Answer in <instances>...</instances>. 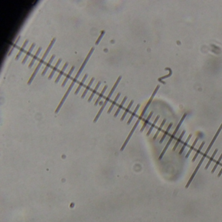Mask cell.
<instances>
[{"label":"cell","instance_id":"cell-7","mask_svg":"<svg viewBox=\"0 0 222 222\" xmlns=\"http://www.w3.org/2000/svg\"><path fill=\"white\" fill-rule=\"evenodd\" d=\"M222 125L220 126V128H219V129H218V130L217 133H216V134L215 136H214V138H213V139H212V141H211V143H210V145H208V148H207V149L206 150V151H205V154H207V155H208V152L210 151V148H211V147H212V145H213L214 143V142H215L216 140V138H217V137H218V136L219 134H220V132H221V130H222Z\"/></svg>","mask_w":222,"mask_h":222},{"label":"cell","instance_id":"cell-29","mask_svg":"<svg viewBox=\"0 0 222 222\" xmlns=\"http://www.w3.org/2000/svg\"><path fill=\"white\" fill-rule=\"evenodd\" d=\"M165 122H166V119H164V121H162V124H161V125H160V128H159L158 129V130H157L156 133V134H155V135H154V136L153 139H154V140H156V139L157 136H158V135L159 132H160V131H161V130L162 129V128H163V126H164V124H165Z\"/></svg>","mask_w":222,"mask_h":222},{"label":"cell","instance_id":"cell-8","mask_svg":"<svg viewBox=\"0 0 222 222\" xmlns=\"http://www.w3.org/2000/svg\"><path fill=\"white\" fill-rule=\"evenodd\" d=\"M61 61H62V59H61V58H59L58 59V60H57V63H55V66L53 67V69H52V71H51V73H50V76H48V79H52V77H53V75L55 74V72H56V71H57V69H58L59 67V65H60V64H61Z\"/></svg>","mask_w":222,"mask_h":222},{"label":"cell","instance_id":"cell-28","mask_svg":"<svg viewBox=\"0 0 222 222\" xmlns=\"http://www.w3.org/2000/svg\"><path fill=\"white\" fill-rule=\"evenodd\" d=\"M133 103H134V100H131L130 103L129 104V105H128V106L127 108L126 109L125 111H124V114H123V115H122V118H121V121H122V120H123V119H124V117H125V116L126 115V114L128 113V112L129 111L130 109V108H131V107H132V106Z\"/></svg>","mask_w":222,"mask_h":222},{"label":"cell","instance_id":"cell-21","mask_svg":"<svg viewBox=\"0 0 222 222\" xmlns=\"http://www.w3.org/2000/svg\"><path fill=\"white\" fill-rule=\"evenodd\" d=\"M152 115H153V112H152V111L150 112V113L149 114V115L148 116V117L147 118V119H146V120H145V122H144V124H143V126H142V128H141V130H140V131H141V132H143V130L145 129V128L146 127L147 125V124H148V122H149L150 119L151 117H152Z\"/></svg>","mask_w":222,"mask_h":222},{"label":"cell","instance_id":"cell-27","mask_svg":"<svg viewBox=\"0 0 222 222\" xmlns=\"http://www.w3.org/2000/svg\"><path fill=\"white\" fill-rule=\"evenodd\" d=\"M172 125H173V123H170V124H169V125L168 126V127H167V130H166V131H165V133H164V136H162V139H161V140H160V143H162V142H163V141H164V139H165V137H166V136H167V134H168V132H169V130L171 129V126H172Z\"/></svg>","mask_w":222,"mask_h":222},{"label":"cell","instance_id":"cell-31","mask_svg":"<svg viewBox=\"0 0 222 222\" xmlns=\"http://www.w3.org/2000/svg\"><path fill=\"white\" fill-rule=\"evenodd\" d=\"M20 38H21L20 36H19V37H18V38H17V39H16V42L14 43L13 46H12V48L10 49V51H9V53H8V55H9V56L10 55V54H11V53H12V52H13V51H14V48H15L16 46V45H17V44L18 43V42H19V40H20Z\"/></svg>","mask_w":222,"mask_h":222},{"label":"cell","instance_id":"cell-22","mask_svg":"<svg viewBox=\"0 0 222 222\" xmlns=\"http://www.w3.org/2000/svg\"><path fill=\"white\" fill-rule=\"evenodd\" d=\"M198 140H199V138H197L196 139H195V141H193V145H191V148H189V150H188V152H187V154H186V156H185V158H188V156H189L190 153H191V151L193 150V148H194L195 146V145H196L197 143Z\"/></svg>","mask_w":222,"mask_h":222},{"label":"cell","instance_id":"cell-2","mask_svg":"<svg viewBox=\"0 0 222 222\" xmlns=\"http://www.w3.org/2000/svg\"><path fill=\"white\" fill-rule=\"evenodd\" d=\"M78 77H79L76 76H76H75V77H74V79H73V81L71 82V85H69V88H68V89L67 90V91H66L65 94L64 95L63 97L62 100H61V102H60V103H59V104L58 106H57V109H56V110H55V113H57V112L59 111V110H60V108H61V106H63V104L64 102L65 101L66 98H67L68 97V96H69V93H70V92L71 91V90H72V89H73V87H74V85H75L76 82V81H77V79H78Z\"/></svg>","mask_w":222,"mask_h":222},{"label":"cell","instance_id":"cell-17","mask_svg":"<svg viewBox=\"0 0 222 222\" xmlns=\"http://www.w3.org/2000/svg\"><path fill=\"white\" fill-rule=\"evenodd\" d=\"M218 151V148H216V149L215 150H214V152L213 154H212V156L210 157V159H209V160H208V163H207V165H206V166H205V170H207V169H208V167H209V166H210V164H211V162H212V160H214V157H215L216 154H217Z\"/></svg>","mask_w":222,"mask_h":222},{"label":"cell","instance_id":"cell-30","mask_svg":"<svg viewBox=\"0 0 222 222\" xmlns=\"http://www.w3.org/2000/svg\"><path fill=\"white\" fill-rule=\"evenodd\" d=\"M139 108H140V104H138V105H137V106H136V109H135L134 111V112H133V113L132 114V115H131L130 118L129 120H128V124H130V122H131V121H132L133 118H134V117L135 115H136V112L138 111Z\"/></svg>","mask_w":222,"mask_h":222},{"label":"cell","instance_id":"cell-26","mask_svg":"<svg viewBox=\"0 0 222 222\" xmlns=\"http://www.w3.org/2000/svg\"><path fill=\"white\" fill-rule=\"evenodd\" d=\"M222 154L220 156V157H219V158H218V160H217V162H216V164H215V165H214V166L213 169H212V171H211V173H214V171H216V169L217 167L218 166L219 164H220V162L222 161Z\"/></svg>","mask_w":222,"mask_h":222},{"label":"cell","instance_id":"cell-12","mask_svg":"<svg viewBox=\"0 0 222 222\" xmlns=\"http://www.w3.org/2000/svg\"><path fill=\"white\" fill-rule=\"evenodd\" d=\"M74 69H75V66H73V67H71V70H70L69 73H68L67 75V76L65 77V78L64 79L63 81L62 84H61V86H62L63 87H64L65 86L66 83H67V81H69V79H70V77H71V75H72V74H73V72L74 71Z\"/></svg>","mask_w":222,"mask_h":222},{"label":"cell","instance_id":"cell-19","mask_svg":"<svg viewBox=\"0 0 222 222\" xmlns=\"http://www.w3.org/2000/svg\"><path fill=\"white\" fill-rule=\"evenodd\" d=\"M205 141H203V143H201V146H200L199 147L198 150H197L196 153H195V156H193V159H192V162H195V160H196V159H197V156H199V153H200V152H201V151L202 148H203V146H204V145H205Z\"/></svg>","mask_w":222,"mask_h":222},{"label":"cell","instance_id":"cell-6","mask_svg":"<svg viewBox=\"0 0 222 222\" xmlns=\"http://www.w3.org/2000/svg\"><path fill=\"white\" fill-rule=\"evenodd\" d=\"M42 48L40 46L39 48L37 49L36 53H35V55H33V58H32V59H31V62L29 63V69H31V68L33 67V65H34V63H35V61H37V58H38V55L40 54V52L42 51Z\"/></svg>","mask_w":222,"mask_h":222},{"label":"cell","instance_id":"cell-18","mask_svg":"<svg viewBox=\"0 0 222 222\" xmlns=\"http://www.w3.org/2000/svg\"><path fill=\"white\" fill-rule=\"evenodd\" d=\"M120 96H121V93H119L117 95V96H116L115 98V100H114L113 102H112L111 105L110 107V108H109V110H108V113H110L112 109L113 108V107L115 106V105L116 104V103H117V101L118 100V99H119V98L120 97Z\"/></svg>","mask_w":222,"mask_h":222},{"label":"cell","instance_id":"cell-10","mask_svg":"<svg viewBox=\"0 0 222 222\" xmlns=\"http://www.w3.org/2000/svg\"><path fill=\"white\" fill-rule=\"evenodd\" d=\"M28 42H29V40L26 39V40L24 41V44H23L22 46L21 47V48L20 49V50L18 51V53L16 54V57H15L16 61H17L19 59L21 55L22 54V53L24 52V51L25 48H26V46H27V45H28Z\"/></svg>","mask_w":222,"mask_h":222},{"label":"cell","instance_id":"cell-3","mask_svg":"<svg viewBox=\"0 0 222 222\" xmlns=\"http://www.w3.org/2000/svg\"><path fill=\"white\" fill-rule=\"evenodd\" d=\"M94 50H95V48H94V47L91 48V49L90 50V51H89V53H88L86 57H85V60L83 61V63L81 64V67H79V70H78V72H77V74H76V76L79 77V75L81 74V72H82V71H83V69H84L85 67V65H86V64L87 63L88 61L89 60L90 57H91V55H92V54H93V52H94Z\"/></svg>","mask_w":222,"mask_h":222},{"label":"cell","instance_id":"cell-32","mask_svg":"<svg viewBox=\"0 0 222 222\" xmlns=\"http://www.w3.org/2000/svg\"><path fill=\"white\" fill-rule=\"evenodd\" d=\"M104 34H105V31H104V30L103 31H102L101 33H100V35L98 37V38H97V40H96V42H95V45H98V44H99V42H100L101 39L102 38V37H104Z\"/></svg>","mask_w":222,"mask_h":222},{"label":"cell","instance_id":"cell-24","mask_svg":"<svg viewBox=\"0 0 222 222\" xmlns=\"http://www.w3.org/2000/svg\"><path fill=\"white\" fill-rule=\"evenodd\" d=\"M184 134H185V130H183V132H182V134H181V136H180V137H179V138H178L177 141V142H176V143H175V146H174L173 148V150H175L176 148H177V146H178V145H179V143H180V142H181V141L182 139H183V136H184Z\"/></svg>","mask_w":222,"mask_h":222},{"label":"cell","instance_id":"cell-11","mask_svg":"<svg viewBox=\"0 0 222 222\" xmlns=\"http://www.w3.org/2000/svg\"><path fill=\"white\" fill-rule=\"evenodd\" d=\"M68 66H69V62H66L65 63V65H63V67L62 69L61 70V71L59 72V74L57 75V77H56V79H55V83H58L59 81L60 80L61 77H62V76L63 75L64 73H65V71L66 69H67V68L68 67Z\"/></svg>","mask_w":222,"mask_h":222},{"label":"cell","instance_id":"cell-4","mask_svg":"<svg viewBox=\"0 0 222 222\" xmlns=\"http://www.w3.org/2000/svg\"><path fill=\"white\" fill-rule=\"evenodd\" d=\"M186 114H184V115H183V117H182V119H181V121L179 122V124H178L177 126V128H176L175 130L174 131L173 133V134L171 135V138H170V139H169V140L168 141H167V142L170 143V144H171V141H173V138H175V135L177 134V133L178 130H179L180 127H181V124H182L183 121H184V119H185V117H186Z\"/></svg>","mask_w":222,"mask_h":222},{"label":"cell","instance_id":"cell-23","mask_svg":"<svg viewBox=\"0 0 222 222\" xmlns=\"http://www.w3.org/2000/svg\"><path fill=\"white\" fill-rule=\"evenodd\" d=\"M159 118H160V117H159V115H158V116H157V117H156V119H155L154 122L153 123H152V124L151 126H150V129L148 130V132H147V136H148L150 134V133L152 132V130H153L154 127L155 125H156V124L157 122H158V121Z\"/></svg>","mask_w":222,"mask_h":222},{"label":"cell","instance_id":"cell-1","mask_svg":"<svg viewBox=\"0 0 222 222\" xmlns=\"http://www.w3.org/2000/svg\"><path fill=\"white\" fill-rule=\"evenodd\" d=\"M55 41H56V38H52V40H51V42H50V44L48 45V48H47L46 50V51H45L43 56H42V57L40 59V61H39V63H38V65H37L36 68H35V71H34V72L33 73V74H31V77H30V78H29V81H28V85H31V83H32V81H33V80L34 79L35 77L36 76L37 74L38 73L40 68L41 67V66L42 65V64H43L44 62V60L46 59V57L48 56V55L49 52H50V51L51 50V49L52 48V47H53V44H55Z\"/></svg>","mask_w":222,"mask_h":222},{"label":"cell","instance_id":"cell-15","mask_svg":"<svg viewBox=\"0 0 222 222\" xmlns=\"http://www.w3.org/2000/svg\"><path fill=\"white\" fill-rule=\"evenodd\" d=\"M101 83H102V82L100 81H99L98 83H97V85H96V87H95V89H93V92H92L91 94V95H90V97H89V99H88V102H90L92 100V99L93 98V97H94V96L95 95V94L97 93V91H98V89H99V87H100Z\"/></svg>","mask_w":222,"mask_h":222},{"label":"cell","instance_id":"cell-13","mask_svg":"<svg viewBox=\"0 0 222 222\" xmlns=\"http://www.w3.org/2000/svg\"><path fill=\"white\" fill-rule=\"evenodd\" d=\"M87 77H88V74H85L83 77L82 79H81V81H80V82L79 83V84H78V86H77V89H76V92H75V95H77V94H78L79 91H80V89H81V88L83 86L85 81L86 79L87 78Z\"/></svg>","mask_w":222,"mask_h":222},{"label":"cell","instance_id":"cell-5","mask_svg":"<svg viewBox=\"0 0 222 222\" xmlns=\"http://www.w3.org/2000/svg\"><path fill=\"white\" fill-rule=\"evenodd\" d=\"M35 46H36V44H35V43H32V44H31V46H30V48H29V50H28V52H26V55H25L24 57V59H23L22 62V63L23 65H24V64L26 63V61H27V60H28V59L29 57V56H30V55H31V53H32V52H33V49H34V48H35Z\"/></svg>","mask_w":222,"mask_h":222},{"label":"cell","instance_id":"cell-16","mask_svg":"<svg viewBox=\"0 0 222 222\" xmlns=\"http://www.w3.org/2000/svg\"><path fill=\"white\" fill-rule=\"evenodd\" d=\"M107 89H108V85H106L104 87L103 89L102 90L101 93H100V94H99V95H98V98L97 99V100H96V102H95V106L98 105V103H99V101H100V100H101V98L103 97L104 95V93H105V92H106V91L107 90Z\"/></svg>","mask_w":222,"mask_h":222},{"label":"cell","instance_id":"cell-9","mask_svg":"<svg viewBox=\"0 0 222 222\" xmlns=\"http://www.w3.org/2000/svg\"><path fill=\"white\" fill-rule=\"evenodd\" d=\"M55 57V55H54V54H53V55H52V57H50V60L48 61V62L47 63L46 65V67H45L43 71L42 72V74H41L42 76H44L45 74H46V73H47V71H48V70L49 69V68L50 67V66H51L52 63H53V60H54Z\"/></svg>","mask_w":222,"mask_h":222},{"label":"cell","instance_id":"cell-25","mask_svg":"<svg viewBox=\"0 0 222 222\" xmlns=\"http://www.w3.org/2000/svg\"><path fill=\"white\" fill-rule=\"evenodd\" d=\"M127 98H128L127 97H125L124 98H123V100H122V102H121V104H120V106H119L118 109H117V110L116 111V113H115V115H114V116H115V117H117V115L119 114V111H120V110H121V108H122V107L123 106V105H124V104L125 103V102L126 101V100H127Z\"/></svg>","mask_w":222,"mask_h":222},{"label":"cell","instance_id":"cell-33","mask_svg":"<svg viewBox=\"0 0 222 222\" xmlns=\"http://www.w3.org/2000/svg\"><path fill=\"white\" fill-rule=\"evenodd\" d=\"M222 169H220V172H219L218 175V177H220L222 175Z\"/></svg>","mask_w":222,"mask_h":222},{"label":"cell","instance_id":"cell-20","mask_svg":"<svg viewBox=\"0 0 222 222\" xmlns=\"http://www.w3.org/2000/svg\"><path fill=\"white\" fill-rule=\"evenodd\" d=\"M191 136H192V135H191V134L189 135V136H188V138H187V140H186V141H185V143H184V144H183V147H182V148H181V149L180 150V151H179V154H183V151H184V148H186V147L187 146V145H188V142H189V140H190V139H191Z\"/></svg>","mask_w":222,"mask_h":222},{"label":"cell","instance_id":"cell-14","mask_svg":"<svg viewBox=\"0 0 222 222\" xmlns=\"http://www.w3.org/2000/svg\"><path fill=\"white\" fill-rule=\"evenodd\" d=\"M95 77H93L91 78V79L90 81H89V83H88V85H87L86 87H85V89L84 91H83V93H82V95H81V98H83L85 97V95H87V92L89 91V90L90 89V88H91V87L92 84H93V82H94V81H95Z\"/></svg>","mask_w":222,"mask_h":222}]
</instances>
